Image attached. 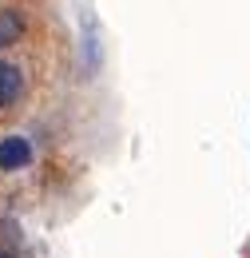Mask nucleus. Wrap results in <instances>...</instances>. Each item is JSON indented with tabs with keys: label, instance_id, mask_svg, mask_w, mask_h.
Masks as SVG:
<instances>
[{
	"label": "nucleus",
	"instance_id": "2",
	"mask_svg": "<svg viewBox=\"0 0 250 258\" xmlns=\"http://www.w3.org/2000/svg\"><path fill=\"white\" fill-rule=\"evenodd\" d=\"M32 163V143L24 135H8L0 143V171H20Z\"/></svg>",
	"mask_w": 250,
	"mask_h": 258
},
{
	"label": "nucleus",
	"instance_id": "3",
	"mask_svg": "<svg viewBox=\"0 0 250 258\" xmlns=\"http://www.w3.org/2000/svg\"><path fill=\"white\" fill-rule=\"evenodd\" d=\"M24 40V16L16 8H0V48Z\"/></svg>",
	"mask_w": 250,
	"mask_h": 258
},
{
	"label": "nucleus",
	"instance_id": "1",
	"mask_svg": "<svg viewBox=\"0 0 250 258\" xmlns=\"http://www.w3.org/2000/svg\"><path fill=\"white\" fill-rule=\"evenodd\" d=\"M28 92V72L16 60H0V111H12Z\"/></svg>",
	"mask_w": 250,
	"mask_h": 258
},
{
	"label": "nucleus",
	"instance_id": "4",
	"mask_svg": "<svg viewBox=\"0 0 250 258\" xmlns=\"http://www.w3.org/2000/svg\"><path fill=\"white\" fill-rule=\"evenodd\" d=\"M0 258H20V254L16 250H0Z\"/></svg>",
	"mask_w": 250,
	"mask_h": 258
}]
</instances>
